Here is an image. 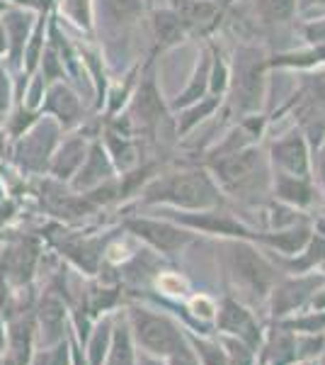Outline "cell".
Here are the masks:
<instances>
[{"instance_id": "obj_18", "label": "cell", "mask_w": 325, "mask_h": 365, "mask_svg": "<svg viewBox=\"0 0 325 365\" xmlns=\"http://www.w3.org/2000/svg\"><path fill=\"white\" fill-rule=\"evenodd\" d=\"M46 115L51 120H56L61 129H70L80 122L82 117V105L80 98L73 88H68L63 81H54V83L46 86V96H44V105H41Z\"/></svg>"}, {"instance_id": "obj_16", "label": "cell", "mask_w": 325, "mask_h": 365, "mask_svg": "<svg viewBox=\"0 0 325 365\" xmlns=\"http://www.w3.org/2000/svg\"><path fill=\"white\" fill-rule=\"evenodd\" d=\"M39 261V246L34 239H17L3 251V275L13 287H25L32 280Z\"/></svg>"}, {"instance_id": "obj_6", "label": "cell", "mask_w": 325, "mask_h": 365, "mask_svg": "<svg viewBox=\"0 0 325 365\" xmlns=\"http://www.w3.org/2000/svg\"><path fill=\"white\" fill-rule=\"evenodd\" d=\"M61 125L51 117L37 120L27 132H22L15 141L13 158L22 170L29 173H44L49 170V161L58 146Z\"/></svg>"}, {"instance_id": "obj_41", "label": "cell", "mask_w": 325, "mask_h": 365, "mask_svg": "<svg viewBox=\"0 0 325 365\" xmlns=\"http://www.w3.org/2000/svg\"><path fill=\"white\" fill-rule=\"evenodd\" d=\"M318 268H321V270H323V275H325V261H323V263H321V266H318Z\"/></svg>"}, {"instance_id": "obj_7", "label": "cell", "mask_w": 325, "mask_h": 365, "mask_svg": "<svg viewBox=\"0 0 325 365\" xmlns=\"http://www.w3.org/2000/svg\"><path fill=\"white\" fill-rule=\"evenodd\" d=\"M122 227L163 256H177L194 241V232L165 220V217H127Z\"/></svg>"}, {"instance_id": "obj_19", "label": "cell", "mask_w": 325, "mask_h": 365, "mask_svg": "<svg viewBox=\"0 0 325 365\" xmlns=\"http://www.w3.org/2000/svg\"><path fill=\"white\" fill-rule=\"evenodd\" d=\"M0 27L8 39V51H10V63L15 68L22 66V54L29 42V34L34 29V13L29 8H8L0 15Z\"/></svg>"}, {"instance_id": "obj_15", "label": "cell", "mask_w": 325, "mask_h": 365, "mask_svg": "<svg viewBox=\"0 0 325 365\" xmlns=\"http://www.w3.org/2000/svg\"><path fill=\"white\" fill-rule=\"evenodd\" d=\"M114 178H117L114 163H112L102 141L95 139L87 146L85 161L80 163V168L75 170V175L68 182H70V187H73V192H90Z\"/></svg>"}, {"instance_id": "obj_34", "label": "cell", "mask_w": 325, "mask_h": 365, "mask_svg": "<svg viewBox=\"0 0 325 365\" xmlns=\"http://www.w3.org/2000/svg\"><path fill=\"white\" fill-rule=\"evenodd\" d=\"M165 365H199V358L192 349L190 339H187V344L182 346V349H177L175 353H170V356L165 358Z\"/></svg>"}, {"instance_id": "obj_25", "label": "cell", "mask_w": 325, "mask_h": 365, "mask_svg": "<svg viewBox=\"0 0 325 365\" xmlns=\"http://www.w3.org/2000/svg\"><path fill=\"white\" fill-rule=\"evenodd\" d=\"M63 256L70 258V263H75L82 273L95 275L100 270V263L105 258V241L100 239H75V241H66L61 246Z\"/></svg>"}, {"instance_id": "obj_5", "label": "cell", "mask_w": 325, "mask_h": 365, "mask_svg": "<svg viewBox=\"0 0 325 365\" xmlns=\"http://www.w3.org/2000/svg\"><path fill=\"white\" fill-rule=\"evenodd\" d=\"M127 322L136 349L153 353L158 358H168L170 353L187 344V331L165 312L144 307V304H132L127 309Z\"/></svg>"}, {"instance_id": "obj_12", "label": "cell", "mask_w": 325, "mask_h": 365, "mask_svg": "<svg viewBox=\"0 0 325 365\" xmlns=\"http://www.w3.org/2000/svg\"><path fill=\"white\" fill-rule=\"evenodd\" d=\"M173 10L180 17L187 37L206 39L223 25L228 5L223 0H173Z\"/></svg>"}, {"instance_id": "obj_29", "label": "cell", "mask_w": 325, "mask_h": 365, "mask_svg": "<svg viewBox=\"0 0 325 365\" xmlns=\"http://www.w3.org/2000/svg\"><path fill=\"white\" fill-rule=\"evenodd\" d=\"M29 365H73V351H70V336L56 341L51 346L34 349Z\"/></svg>"}, {"instance_id": "obj_9", "label": "cell", "mask_w": 325, "mask_h": 365, "mask_svg": "<svg viewBox=\"0 0 325 365\" xmlns=\"http://www.w3.org/2000/svg\"><path fill=\"white\" fill-rule=\"evenodd\" d=\"M325 282L323 273H294L292 278H279L277 285L270 292V309H272V319L282 322L287 317L297 314V312L306 309L313 297V292L318 290Z\"/></svg>"}, {"instance_id": "obj_36", "label": "cell", "mask_w": 325, "mask_h": 365, "mask_svg": "<svg viewBox=\"0 0 325 365\" xmlns=\"http://www.w3.org/2000/svg\"><path fill=\"white\" fill-rule=\"evenodd\" d=\"M5 212V217H13V212H15V205L13 202H3L0 205V215ZM0 225H3V217H0Z\"/></svg>"}, {"instance_id": "obj_39", "label": "cell", "mask_w": 325, "mask_h": 365, "mask_svg": "<svg viewBox=\"0 0 325 365\" xmlns=\"http://www.w3.org/2000/svg\"><path fill=\"white\" fill-rule=\"evenodd\" d=\"M10 8V5L8 3H3V0H0V15H3L5 13V10H8Z\"/></svg>"}, {"instance_id": "obj_20", "label": "cell", "mask_w": 325, "mask_h": 365, "mask_svg": "<svg viewBox=\"0 0 325 365\" xmlns=\"http://www.w3.org/2000/svg\"><path fill=\"white\" fill-rule=\"evenodd\" d=\"M209 73H211V39L199 49L197 61H194V66H192V73H190V78H187V86L170 100L168 108L173 110V113H177V110L187 108V105L209 96Z\"/></svg>"}, {"instance_id": "obj_38", "label": "cell", "mask_w": 325, "mask_h": 365, "mask_svg": "<svg viewBox=\"0 0 325 365\" xmlns=\"http://www.w3.org/2000/svg\"><path fill=\"white\" fill-rule=\"evenodd\" d=\"M3 3H15V5H20V8H22V5H27L29 0H3Z\"/></svg>"}, {"instance_id": "obj_31", "label": "cell", "mask_w": 325, "mask_h": 365, "mask_svg": "<svg viewBox=\"0 0 325 365\" xmlns=\"http://www.w3.org/2000/svg\"><path fill=\"white\" fill-rule=\"evenodd\" d=\"M63 13L68 15V20L73 22L78 29L90 32L95 25V8L92 0H63Z\"/></svg>"}, {"instance_id": "obj_23", "label": "cell", "mask_w": 325, "mask_h": 365, "mask_svg": "<svg viewBox=\"0 0 325 365\" xmlns=\"http://www.w3.org/2000/svg\"><path fill=\"white\" fill-rule=\"evenodd\" d=\"M151 37L156 51H168L187 39V32L173 10V5L151 10Z\"/></svg>"}, {"instance_id": "obj_4", "label": "cell", "mask_w": 325, "mask_h": 365, "mask_svg": "<svg viewBox=\"0 0 325 365\" xmlns=\"http://www.w3.org/2000/svg\"><path fill=\"white\" fill-rule=\"evenodd\" d=\"M223 261H226V275L233 287L245 299L262 302L270 297L272 287L279 280L277 263H272L255 244L247 239H223Z\"/></svg>"}, {"instance_id": "obj_44", "label": "cell", "mask_w": 325, "mask_h": 365, "mask_svg": "<svg viewBox=\"0 0 325 365\" xmlns=\"http://www.w3.org/2000/svg\"><path fill=\"white\" fill-rule=\"evenodd\" d=\"M323 229H325V225H323Z\"/></svg>"}, {"instance_id": "obj_17", "label": "cell", "mask_w": 325, "mask_h": 365, "mask_svg": "<svg viewBox=\"0 0 325 365\" xmlns=\"http://www.w3.org/2000/svg\"><path fill=\"white\" fill-rule=\"evenodd\" d=\"M272 197L277 202H284L294 210H309L318 200V187L313 175H287V173H272Z\"/></svg>"}, {"instance_id": "obj_27", "label": "cell", "mask_w": 325, "mask_h": 365, "mask_svg": "<svg viewBox=\"0 0 325 365\" xmlns=\"http://www.w3.org/2000/svg\"><path fill=\"white\" fill-rule=\"evenodd\" d=\"M102 365H136V344L132 339V329H129L127 314H117L112 346Z\"/></svg>"}, {"instance_id": "obj_8", "label": "cell", "mask_w": 325, "mask_h": 365, "mask_svg": "<svg viewBox=\"0 0 325 365\" xmlns=\"http://www.w3.org/2000/svg\"><path fill=\"white\" fill-rule=\"evenodd\" d=\"M168 105L163 103L161 88L156 83V73L149 61V66L141 68V78L136 81L132 93V113H129V122H132L134 132L144 129V132H156L161 122L168 117Z\"/></svg>"}, {"instance_id": "obj_37", "label": "cell", "mask_w": 325, "mask_h": 365, "mask_svg": "<svg viewBox=\"0 0 325 365\" xmlns=\"http://www.w3.org/2000/svg\"><path fill=\"white\" fill-rule=\"evenodd\" d=\"M292 365H321V363H318L316 358H311V361H294Z\"/></svg>"}, {"instance_id": "obj_43", "label": "cell", "mask_w": 325, "mask_h": 365, "mask_svg": "<svg viewBox=\"0 0 325 365\" xmlns=\"http://www.w3.org/2000/svg\"><path fill=\"white\" fill-rule=\"evenodd\" d=\"M0 365H3V353H0Z\"/></svg>"}, {"instance_id": "obj_26", "label": "cell", "mask_w": 325, "mask_h": 365, "mask_svg": "<svg viewBox=\"0 0 325 365\" xmlns=\"http://www.w3.org/2000/svg\"><path fill=\"white\" fill-rule=\"evenodd\" d=\"M221 105H223V98L211 96V93H209V96H204L202 100H197V103L177 110V120H175L177 137H185V134H190L197 125H202L204 120L214 117V113L221 108Z\"/></svg>"}, {"instance_id": "obj_40", "label": "cell", "mask_w": 325, "mask_h": 365, "mask_svg": "<svg viewBox=\"0 0 325 365\" xmlns=\"http://www.w3.org/2000/svg\"><path fill=\"white\" fill-rule=\"evenodd\" d=\"M0 144H3V122H0Z\"/></svg>"}, {"instance_id": "obj_1", "label": "cell", "mask_w": 325, "mask_h": 365, "mask_svg": "<svg viewBox=\"0 0 325 365\" xmlns=\"http://www.w3.org/2000/svg\"><path fill=\"white\" fill-rule=\"evenodd\" d=\"M270 54L257 42H240L228 61V88L223 103L230 117L262 115L270 98Z\"/></svg>"}, {"instance_id": "obj_21", "label": "cell", "mask_w": 325, "mask_h": 365, "mask_svg": "<svg viewBox=\"0 0 325 365\" xmlns=\"http://www.w3.org/2000/svg\"><path fill=\"white\" fill-rule=\"evenodd\" d=\"M87 146H90V144H87L85 137H80V134L63 139L61 144L56 146V151H54V156H51L49 170H46V173H49L51 178L58 180V182H68L75 175V170L80 168V163L85 161Z\"/></svg>"}, {"instance_id": "obj_30", "label": "cell", "mask_w": 325, "mask_h": 365, "mask_svg": "<svg viewBox=\"0 0 325 365\" xmlns=\"http://www.w3.org/2000/svg\"><path fill=\"white\" fill-rule=\"evenodd\" d=\"M187 339H190L194 353L199 358V365H233L230 358L226 356L223 346L218 341H211V339H197L194 334L187 331Z\"/></svg>"}, {"instance_id": "obj_13", "label": "cell", "mask_w": 325, "mask_h": 365, "mask_svg": "<svg viewBox=\"0 0 325 365\" xmlns=\"http://www.w3.org/2000/svg\"><path fill=\"white\" fill-rule=\"evenodd\" d=\"M216 327L221 334L233 339H240L243 344L250 346L252 351H257L262 346V329L255 322L252 312L245 307L240 299L223 297L221 307L216 309Z\"/></svg>"}, {"instance_id": "obj_11", "label": "cell", "mask_w": 325, "mask_h": 365, "mask_svg": "<svg viewBox=\"0 0 325 365\" xmlns=\"http://www.w3.org/2000/svg\"><path fill=\"white\" fill-rule=\"evenodd\" d=\"M34 329H37L34 331L37 349L68 336V307L61 287L51 285L41 292L39 302L34 304Z\"/></svg>"}, {"instance_id": "obj_3", "label": "cell", "mask_w": 325, "mask_h": 365, "mask_svg": "<svg viewBox=\"0 0 325 365\" xmlns=\"http://www.w3.org/2000/svg\"><path fill=\"white\" fill-rule=\"evenodd\" d=\"M204 168L216 180L218 190L238 202H257V195H265L272 187L267 151L260 149V144L228 156L206 158Z\"/></svg>"}, {"instance_id": "obj_22", "label": "cell", "mask_w": 325, "mask_h": 365, "mask_svg": "<svg viewBox=\"0 0 325 365\" xmlns=\"http://www.w3.org/2000/svg\"><path fill=\"white\" fill-rule=\"evenodd\" d=\"M252 20L265 32L284 29L297 22V0H250Z\"/></svg>"}, {"instance_id": "obj_14", "label": "cell", "mask_w": 325, "mask_h": 365, "mask_svg": "<svg viewBox=\"0 0 325 365\" xmlns=\"http://www.w3.org/2000/svg\"><path fill=\"white\" fill-rule=\"evenodd\" d=\"M95 22L112 37L127 34L146 15V0H92Z\"/></svg>"}, {"instance_id": "obj_35", "label": "cell", "mask_w": 325, "mask_h": 365, "mask_svg": "<svg viewBox=\"0 0 325 365\" xmlns=\"http://www.w3.org/2000/svg\"><path fill=\"white\" fill-rule=\"evenodd\" d=\"M136 365H165V358H158V356H153V353L136 349Z\"/></svg>"}, {"instance_id": "obj_2", "label": "cell", "mask_w": 325, "mask_h": 365, "mask_svg": "<svg viewBox=\"0 0 325 365\" xmlns=\"http://www.w3.org/2000/svg\"><path fill=\"white\" fill-rule=\"evenodd\" d=\"M139 202L144 207L170 210H211L223 207V192L206 168H182L158 173L141 187Z\"/></svg>"}, {"instance_id": "obj_42", "label": "cell", "mask_w": 325, "mask_h": 365, "mask_svg": "<svg viewBox=\"0 0 325 365\" xmlns=\"http://www.w3.org/2000/svg\"><path fill=\"white\" fill-rule=\"evenodd\" d=\"M223 3H226V5H230V3H233V0H223Z\"/></svg>"}, {"instance_id": "obj_28", "label": "cell", "mask_w": 325, "mask_h": 365, "mask_svg": "<svg viewBox=\"0 0 325 365\" xmlns=\"http://www.w3.org/2000/svg\"><path fill=\"white\" fill-rule=\"evenodd\" d=\"M265 351H267L265 356L272 365H292L297 361V334L277 324L265 344Z\"/></svg>"}, {"instance_id": "obj_10", "label": "cell", "mask_w": 325, "mask_h": 365, "mask_svg": "<svg viewBox=\"0 0 325 365\" xmlns=\"http://www.w3.org/2000/svg\"><path fill=\"white\" fill-rule=\"evenodd\" d=\"M311 146L304 132L294 125L292 129L275 137L267 146V161L272 173L287 175H313L311 173Z\"/></svg>"}, {"instance_id": "obj_33", "label": "cell", "mask_w": 325, "mask_h": 365, "mask_svg": "<svg viewBox=\"0 0 325 365\" xmlns=\"http://www.w3.org/2000/svg\"><path fill=\"white\" fill-rule=\"evenodd\" d=\"M311 173L318 178V185H321V192L325 197V139L313 149V154H311Z\"/></svg>"}, {"instance_id": "obj_24", "label": "cell", "mask_w": 325, "mask_h": 365, "mask_svg": "<svg viewBox=\"0 0 325 365\" xmlns=\"http://www.w3.org/2000/svg\"><path fill=\"white\" fill-rule=\"evenodd\" d=\"M114 319L117 314H102L97 317V322L90 327L87 331V339H85V363L87 365H102L105 358L110 353V346H112V334H114Z\"/></svg>"}, {"instance_id": "obj_32", "label": "cell", "mask_w": 325, "mask_h": 365, "mask_svg": "<svg viewBox=\"0 0 325 365\" xmlns=\"http://www.w3.org/2000/svg\"><path fill=\"white\" fill-rule=\"evenodd\" d=\"M10 100H13V81L5 71V63L0 61V122L10 113Z\"/></svg>"}]
</instances>
